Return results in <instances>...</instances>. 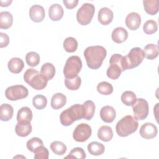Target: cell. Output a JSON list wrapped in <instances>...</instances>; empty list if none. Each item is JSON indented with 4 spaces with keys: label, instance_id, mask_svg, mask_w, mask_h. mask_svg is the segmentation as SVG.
Segmentation results:
<instances>
[{
    "label": "cell",
    "instance_id": "obj_1",
    "mask_svg": "<svg viewBox=\"0 0 159 159\" xmlns=\"http://www.w3.org/2000/svg\"><path fill=\"white\" fill-rule=\"evenodd\" d=\"M106 55V48L100 45L89 46L84 51V57L87 66L93 70H96L101 67Z\"/></svg>",
    "mask_w": 159,
    "mask_h": 159
},
{
    "label": "cell",
    "instance_id": "obj_2",
    "mask_svg": "<svg viewBox=\"0 0 159 159\" xmlns=\"http://www.w3.org/2000/svg\"><path fill=\"white\" fill-rule=\"evenodd\" d=\"M84 116L83 105L76 104L63 111L60 115V120L63 125L69 126L75 121L83 119Z\"/></svg>",
    "mask_w": 159,
    "mask_h": 159
},
{
    "label": "cell",
    "instance_id": "obj_3",
    "mask_svg": "<svg viewBox=\"0 0 159 159\" xmlns=\"http://www.w3.org/2000/svg\"><path fill=\"white\" fill-rule=\"evenodd\" d=\"M145 54L143 50L140 47L132 48L128 54L122 57L121 65L122 70L132 69L138 66L143 60Z\"/></svg>",
    "mask_w": 159,
    "mask_h": 159
},
{
    "label": "cell",
    "instance_id": "obj_4",
    "mask_svg": "<svg viewBox=\"0 0 159 159\" xmlns=\"http://www.w3.org/2000/svg\"><path fill=\"white\" fill-rule=\"evenodd\" d=\"M139 126L137 119L130 115L123 117L119 120L116 126V130L117 135L122 137H127L135 132Z\"/></svg>",
    "mask_w": 159,
    "mask_h": 159
},
{
    "label": "cell",
    "instance_id": "obj_5",
    "mask_svg": "<svg viewBox=\"0 0 159 159\" xmlns=\"http://www.w3.org/2000/svg\"><path fill=\"white\" fill-rule=\"evenodd\" d=\"M24 80L36 90L44 89L48 81L41 73L34 68H29L25 71L24 74Z\"/></svg>",
    "mask_w": 159,
    "mask_h": 159
},
{
    "label": "cell",
    "instance_id": "obj_6",
    "mask_svg": "<svg viewBox=\"0 0 159 159\" xmlns=\"http://www.w3.org/2000/svg\"><path fill=\"white\" fill-rule=\"evenodd\" d=\"M82 68V61L78 56H71L66 61L63 68L65 78H72L80 73Z\"/></svg>",
    "mask_w": 159,
    "mask_h": 159
},
{
    "label": "cell",
    "instance_id": "obj_7",
    "mask_svg": "<svg viewBox=\"0 0 159 159\" xmlns=\"http://www.w3.org/2000/svg\"><path fill=\"white\" fill-rule=\"evenodd\" d=\"M95 7L93 4L84 3L78 9L76 12V20L82 25L89 24L94 14Z\"/></svg>",
    "mask_w": 159,
    "mask_h": 159
},
{
    "label": "cell",
    "instance_id": "obj_8",
    "mask_svg": "<svg viewBox=\"0 0 159 159\" xmlns=\"http://www.w3.org/2000/svg\"><path fill=\"white\" fill-rule=\"evenodd\" d=\"M122 55L116 53L111 56L109 60L110 65L107 70V76L112 80H117L120 75L122 70L121 60Z\"/></svg>",
    "mask_w": 159,
    "mask_h": 159
},
{
    "label": "cell",
    "instance_id": "obj_9",
    "mask_svg": "<svg viewBox=\"0 0 159 159\" xmlns=\"http://www.w3.org/2000/svg\"><path fill=\"white\" fill-rule=\"evenodd\" d=\"M29 91L23 85L17 84L8 87L5 91L6 98L10 101H17L27 97Z\"/></svg>",
    "mask_w": 159,
    "mask_h": 159
},
{
    "label": "cell",
    "instance_id": "obj_10",
    "mask_svg": "<svg viewBox=\"0 0 159 159\" xmlns=\"http://www.w3.org/2000/svg\"><path fill=\"white\" fill-rule=\"evenodd\" d=\"M134 118L142 120L147 118L149 112V106L147 101L143 98L137 99L132 105Z\"/></svg>",
    "mask_w": 159,
    "mask_h": 159
},
{
    "label": "cell",
    "instance_id": "obj_11",
    "mask_svg": "<svg viewBox=\"0 0 159 159\" xmlns=\"http://www.w3.org/2000/svg\"><path fill=\"white\" fill-rule=\"evenodd\" d=\"M91 134L92 130L90 125L85 123H81L75 129L73 137L76 142H84L91 137Z\"/></svg>",
    "mask_w": 159,
    "mask_h": 159
},
{
    "label": "cell",
    "instance_id": "obj_12",
    "mask_svg": "<svg viewBox=\"0 0 159 159\" xmlns=\"http://www.w3.org/2000/svg\"><path fill=\"white\" fill-rule=\"evenodd\" d=\"M157 134V127L152 123L146 122L140 127V135L145 139H152L155 137Z\"/></svg>",
    "mask_w": 159,
    "mask_h": 159
},
{
    "label": "cell",
    "instance_id": "obj_13",
    "mask_svg": "<svg viewBox=\"0 0 159 159\" xmlns=\"http://www.w3.org/2000/svg\"><path fill=\"white\" fill-rule=\"evenodd\" d=\"M45 16V9L42 6L35 4L30 8L29 17L32 21L35 22H40L44 19Z\"/></svg>",
    "mask_w": 159,
    "mask_h": 159
},
{
    "label": "cell",
    "instance_id": "obj_14",
    "mask_svg": "<svg viewBox=\"0 0 159 159\" xmlns=\"http://www.w3.org/2000/svg\"><path fill=\"white\" fill-rule=\"evenodd\" d=\"M125 22L127 27L130 30H135L140 25L141 17L138 13L132 12L127 16Z\"/></svg>",
    "mask_w": 159,
    "mask_h": 159
},
{
    "label": "cell",
    "instance_id": "obj_15",
    "mask_svg": "<svg viewBox=\"0 0 159 159\" xmlns=\"http://www.w3.org/2000/svg\"><path fill=\"white\" fill-rule=\"evenodd\" d=\"M114 14L112 10L107 7H102L98 12V19L102 25H108L113 20Z\"/></svg>",
    "mask_w": 159,
    "mask_h": 159
},
{
    "label": "cell",
    "instance_id": "obj_16",
    "mask_svg": "<svg viewBox=\"0 0 159 159\" xmlns=\"http://www.w3.org/2000/svg\"><path fill=\"white\" fill-rule=\"evenodd\" d=\"M100 117L104 122L111 123L115 119L116 117V112L113 107L105 106L102 107L100 111Z\"/></svg>",
    "mask_w": 159,
    "mask_h": 159
},
{
    "label": "cell",
    "instance_id": "obj_17",
    "mask_svg": "<svg viewBox=\"0 0 159 159\" xmlns=\"http://www.w3.org/2000/svg\"><path fill=\"white\" fill-rule=\"evenodd\" d=\"M32 125L30 122L22 121L18 122L15 127V131L18 136L24 137L29 135L32 132Z\"/></svg>",
    "mask_w": 159,
    "mask_h": 159
},
{
    "label": "cell",
    "instance_id": "obj_18",
    "mask_svg": "<svg viewBox=\"0 0 159 159\" xmlns=\"http://www.w3.org/2000/svg\"><path fill=\"white\" fill-rule=\"evenodd\" d=\"M63 9L59 4H53L49 7L48 16L53 21H58L60 20L63 17Z\"/></svg>",
    "mask_w": 159,
    "mask_h": 159
},
{
    "label": "cell",
    "instance_id": "obj_19",
    "mask_svg": "<svg viewBox=\"0 0 159 159\" xmlns=\"http://www.w3.org/2000/svg\"><path fill=\"white\" fill-rule=\"evenodd\" d=\"M112 39L117 43L125 42L128 37L127 31L122 27H117L114 29L111 34Z\"/></svg>",
    "mask_w": 159,
    "mask_h": 159
},
{
    "label": "cell",
    "instance_id": "obj_20",
    "mask_svg": "<svg viewBox=\"0 0 159 159\" xmlns=\"http://www.w3.org/2000/svg\"><path fill=\"white\" fill-rule=\"evenodd\" d=\"M7 66L9 70L11 73L18 74L22 70L24 66V63L22 60L20 58L14 57L8 61Z\"/></svg>",
    "mask_w": 159,
    "mask_h": 159
},
{
    "label": "cell",
    "instance_id": "obj_21",
    "mask_svg": "<svg viewBox=\"0 0 159 159\" xmlns=\"http://www.w3.org/2000/svg\"><path fill=\"white\" fill-rule=\"evenodd\" d=\"M66 102V98L65 94L58 93L53 95L51 99V106L53 109H59L63 107Z\"/></svg>",
    "mask_w": 159,
    "mask_h": 159
},
{
    "label": "cell",
    "instance_id": "obj_22",
    "mask_svg": "<svg viewBox=\"0 0 159 159\" xmlns=\"http://www.w3.org/2000/svg\"><path fill=\"white\" fill-rule=\"evenodd\" d=\"M14 109L11 105L5 103L0 106V119L2 121H8L13 116Z\"/></svg>",
    "mask_w": 159,
    "mask_h": 159
},
{
    "label": "cell",
    "instance_id": "obj_23",
    "mask_svg": "<svg viewBox=\"0 0 159 159\" xmlns=\"http://www.w3.org/2000/svg\"><path fill=\"white\" fill-rule=\"evenodd\" d=\"M13 22V17L11 13L8 11L0 12V28L7 29L11 27Z\"/></svg>",
    "mask_w": 159,
    "mask_h": 159
},
{
    "label": "cell",
    "instance_id": "obj_24",
    "mask_svg": "<svg viewBox=\"0 0 159 159\" xmlns=\"http://www.w3.org/2000/svg\"><path fill=\"white\" fill-rule=\"evenodd\" d=\"M98 137L100 140L104 142L110 141L113 137V132L112 128L107 125L101 126L98 129Z\"/></svg>",
    "mask_w": 159,
    "mask_h": 159
},
{
    "label": "cell",
    "instance_id": "obj_25",
    "mask_svg": "<svg viewBox=\"0 0 159 159\" xmlns=\"http://www.w3.org/2000/svg\"><path fill=\"white\" fill-rule=\"evenodd\" d=\"M33 114L31 109L28 107H21L17 112V122L28 121L30 122L32 119Z\"/></svg>",
    "mask_w": 159,
    "mask_h": 159
},
{
    "label": "cell",
    "instance_id": "obj_26",
    "mask_svg": "<svg viewBox=\"0 0 159 159\" xmlns=\"http://www.w3.org/2000/svg\"><path fill=\"white\" fill-rule=\"evenodd\" d=\"M143 7L145 12L150 15H155L158 12V0H143Z\"/></svg>",
    "mask_w": 159,
    "mask_h": 159
},
{
    "label": "cell",
    "instance_id": "obj_27",
    "mask_svg": "<svg viewBox=\"0 0 159 159\" xmlns=\"http://www.w3.org/2000/svg\"><path fill=\"white\" fill-rule=\"evenodd\" d=\"M88 150L90 154L94 156L102 155L105 150L104 145L98 142H92L88 145Z\"/></svg>",
    "mask_w": 159,
    "mask_h": 159
},
{
    "label": "cell",
    "instance_id": "obj_28",
    "mask_svg": "<svg viewBox=\"0 0 159 159\" xmlns=\"http://www.w3.org/2000/svg\"><path fill=\"white\" fill-rule=\"evenodd\" d=\"M83 106L84 112L83 119L88 120H91L93 117L95 112L96 106L94 103L91 100H88L83 104Z\"/></svg>",
    "mask_w": 159,
    "mask_h": 159
},
{
    "label": "cell",
    "instance_id": "obj_29",
    "mask_svg": "<svg viewBox=\"0 0 159 159\" xmlns=\"http://www.w3.org/2000/svg\"><path fill=\"white\" fill-rule=\"evenodd\" d=\"M145 57L148 60H153L158 55V45L150 43L147 45L143 50Z\"/></svg>",
    "mask_w": 159,
    "mask_h": 159
},
{
    "label": "cell",
    "instance_id": "obj_30",
    "mask_svg": "<svg viewBox=\"0 0 159 159\" xmlns=\"http://www.w3.org/2000/svg\"><path fill=\"white\" fill-rule=\"evenodd\" d=\"M40 73L48 80H52L55 74V68L51 63H44L40 69Z\"/></svg>",
    "mask_w": 159,
    "mask_h": 159
},
{
    "label": "cell",
    "instance_id": "obj_31",
    "mask_svg": "<svg viewBox=\"0 0 159 159\" xmlns=\"http://www.w3.org/2000/svg\"><path fill=\"white\" fill-rule=\"evenodd\" d=\"M63 48L67 52H74L78 48V42L76 39L72 37H67L63 41Z\"/></svg>",
    "mask_w": 159,
    "mask_h": 159
},
{
    "label": "cell",
    "instance_id": "obj_32",
    "mask_svg": "<svg viewBox=\"0 0 159 159\" xmlns=\"http://www.w3.org/2000/svg\"><path fill=\"white\" fill-rule=\"evenodd\" d=\"M81 80L78 76H76L72 78H65V84L66 87L71 91L77 90L81 86Z\"/></svg>",
    "mask_w": 159,
    "mask_h": 159
},
{
    "label": "cell",
    "instance_id": "obj_33",
    "mask_svg": "<svg viewBox=\"0 0 159 159\" xmlns=\"http://www.w3.org/2000/svg\"><path fill=\"white\" fill-rule=\"evenodd\" d=\"M52 151L57 155H63L66 152V146L60 141H54L50 144Z\"/></svg>",
    "mask_w": 159,
    "mask_h": 159
},
{
    "label": "cell",
    "instance_id": "obj_34",
    "mask_svg": "<svg viewBox=\"0 0 159 159\" xmlns=\"http://www.w3.org/2000/svg\"><path fill=\"white\" fill-rule=\"evenodd\" d=\"M137 99L135 94L131 91H124L121 95V101L126 106H132Z\"/></svg>",
    "mask_w": 159,
    "mask_h": 159
},
{
    "label": "cell",
    "instance_id": "obj_35",
    "mask_svg": "<svg viewBox=\"0 0 159 159\" xmlns=\"http://www.w3.org/2000/svg\"><path fill=\"white\" fill-rule=\"evenodd\" d=\"M33 106L39 110H42L44 109L47 104V98L41 94H38L35 96L32 99Z\"/></svg>",
    "mask_w": 159,
    "mask_h": 159
},
{
    "label": "cell",
    "instance_id": "obj_36",
    "mask_svg": "<svg viewBox=\"0 0 159 159\" xmlns=\"http://www.w3.org/2000/svg\"><path fill=\"white\" fill-rule=\"evenodd\" d=\"M27 64L30 66H36L40 62V55L35 52H30L25 56Z\"/></svg>",
    "mask_w": 159,
    "mask_h": 159
},
{
    "label": "cell",
    "instance_id": "obj_37",
    "mask_svg": "<svg viewBox=\"0 0 159 159\" xmlns=\"http://www.w3.org/2000/svg\"><path fill=\"white\" fill-rule=\"evenodd\" d=\"M97 91L101 94L109 95L113 92V86L106 81H102L97 86Z\"/></svg>",
    "mask_w": 159,
    "mask_h": 159
},
{
    "label": "cell",
    "instance_id": "obj_38",
    "mask_svg": "<svg viewBox=\"0 0 159 159\" xmlns=\"http://www.w3.org/2000/svg\"><path fill=\"white\" fill-rule=\"evenodd\" d=\"M143 30L147 34H153L155 33L158 30L157 23L153 20H148L143 24Z\"/></svg>",
    "mask_w": 159,
    "mask_h": 159
},
{
    "label": "cell",
    "instance_id": "obj_39",
    "mask_svg": "<svg viewBox=\"0 0 159 159\" xmlns=\"http://www.w3.org/2000/svg\"><path fill=\"white\" fill-rule=\"evenodd\" d=\"M42 145H43V143L42 140L39 137H33L30 139L27 142L26 144L27 149L33 153L39 147Z\"/></svg>",
    "mask_w": 159,
    "mask_h": 159
},
{
    "label": "cell",
    "instance_id": "obj_40",
    "mask_svg": "<svg viewBox=\"0 0 159 159\" xmlns=\"http://www.w3.org/2000/svg\"><path fill=\"white\" fill-rule=\"evenodd\" d=\"M78 158L84 159L86 158V153L84 150L81 147H75L73 148L68 155H67L65 158Z\"/></svg>",
    "mask_w": 159,
    "mask_h": 159
},
{
    "label": "cell",
    "instance_id": "obj_41",
    "mask_svg": "<svg viewBox=\"0 0 159 159\" xmlns=\"http://www.w3.org/2000/svg\"><path fill=\"white\" fill-rule=\"evenodd\" d=\"M35 159H48L49 152L47 148L43 145L39 147L34 152Z\"/></svg>",
    "mask_w": 159,
    "mask_h": 159
},
{
    "label": "cell",
    "instance_id": "obj_42",
    "mask_svg": "<svg viewBox=\"0 0 159 159\" xmlns=\"http://www.w3.org/2000/svg\"><path fill=\"white\" fill-rule=\"evenodd\" d=\"M9 42L8 35L3 32H0V47L3 48L7 46Z\"/></svg>",
    "mask_w": 159,
    "mask_h": 159
},
{
    "label": "cell",
    "instance_id": "obj_43",
    "mask_svg": "<svg viewBox=\"0 0 159 159\" xmlns=\"http://www.w3.org/2000/svg\"><path fill=\"white\" fill-rule=\"evenodd\" d=\"M63 2L67 9H72L78 5V0H63Z\"/></svg>",
    "mask_w": 159,
    "mask_h": 159
},
{
    "label": "cell",
    "instance_id": "obj_44",
    "mask_svg": "<svg viewBox=\"0 0 159 159\" xmlns=\"http://www.w3.org/2000/svg\"><path fill=\"white\" fill-rule=\"evenodd\" d=\"M12 1H0V3H1V7H7L9 6L10 5V4L12 2Z\"/></svg>",
    "mask_w": 159,
    "mask_h": 159
}]
</instances>
